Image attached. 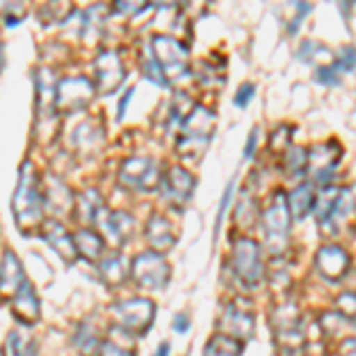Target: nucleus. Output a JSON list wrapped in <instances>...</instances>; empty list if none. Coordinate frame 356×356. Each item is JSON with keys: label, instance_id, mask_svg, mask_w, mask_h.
<instances>
[{"label": "nucleus", "instance_id": "nucleus-1", "mask_svg": "<svg viewBox=\"0 0 356 356\" xmlns=\"http://www.w3.org/2000/svg\"><path fill=\"white\" fill-rule=\"evenodd\" d=\"M43 181L36 174V166L31 159H24L19 164V174H17V186L13 193V219L22 233L29 235L38 228H43Z\"/></svg>", "mask_w": 356, "mask_h": 356}, {"label": "nucleus", "instance_id": "nucleus-2", "mask_svg": "<svg viewBox=\"0 0 356 356\" xmlns=\"http://www.w3.org/2000/svg\"><path fill=\"white\" fill-rule=\"evenodd\" d=\"M259 226L264 231V247L271 254H283L290 243L292 214L288 207V195L275 193L259 214Z\"/></svg>", "mask_w": 356, "mask_h": 356}, {"label": "nucleus", "instance_id": "nucleus-3", "mask_svg": "<svg viewBox=\"0 0 356 356\" xmlns=\"http://www.w3.org/2000/svg\"><path fill=\"white\" fill-rule=\"evenodd\" d=\"M231 271L245 290H259L266 278L261 245L252 238H238L231 250Z\"/></svg>", "mask_w": 356, "mask_h": 356}, {"label": "nucleus", "instance_id": "nucleus-4", "mask_svg": "<svg viewBox=\"0 0 356 356\" xmlns=\"http://www.w3.org/2000/svg\"><path fill=\"white\" fill-rule=\"evenodd\" d=\"M216 129V117L211 110L202 105H195V110L188 114L181 124V138H178V154L188 159H200V154L207 150L211 136Z\"/></svg>", "mask_w": 356, "mask_h": 356}, {"label": "nucleus", "instance_id": "nucleus-5", "mask_svg": "<svg viewBox=\"0 0 356 356\" xmlns=\"http://www.w3.org/2000/svg\"><path fill=\"white\" fill-rule=\"evenodd\" d=\"M150 55L162 69L166 86L178 83L181 79L188 76V48L181 41H176L174 36H166V33L152 36Z\"/></svg>", "mask_w": 356, "mask_h": 356}, {"label": "nucleus", "instance_id": "nucleus-6", "mask_svg": "<svg viewBox=\"0 0 356 356\" xmlns=\"http://www.w3.org/2000/svg\"><path fill=\"white\" fill-rule=\"evenodd\" d=\"M119 186L124 191L136 193H150L154 188L162 186V174H159V164L152 157H129L119 166Z\"/></svg>", "mask_w": 356, "mask_h": 356}, {"label": "nucleus", "instance_id": "nucleus-7", "mask_svg": "<svg viewBox=\"0 0 356 356\" xmlns=\"http://www.w3.org/2000/svg\"><path fill=\"white\" fill-rule=\"evenodd\" d=\"M97 93L95 83L88 76H67L57 83L55 90V112L57 117H67V114L81 112L93 102Z\"/></svg>", "mask_w": 356, "mask_h": 356}, {"label": "nucleus", "instance_id": "nucleus-8", "mask_svg": "<svg viewBox=\"0 0 356 356\" xmlns=\"http://www.w3.org/2000/svg\"><path fill=\"white\" fill-rule=\"evenodd\" d=\"M114 316L119 321V328L131 332V335H145L150 332L154 316H157V307L147 297H131L119 304H114Z\"/></svg>", "mask_w": 356, "mask_h": 356}, {"label": "nucleus", "instance_id": "nucleus-9", "mask_svg": "<svg viewBox=\"0 0 356 356\" xmlns=\"http://www.w3.org/2000/svg\"><path fill=\"white\" fill-rule=\"evenodd\" d=\"M131 278L145 290H164L171 278V266L164 254L157 252H140L131 261Z\"/></svg>", "mask_w": 356, "mask_h": 356}, {"label": "nucleus", "instance_id": "nucleus-10", "mask_svg": "<svg viewBox=\"0 0 356 356\" xmlns=\"http://www.w3.org/2000/svg\"><path fill=\"white\" fill-rule=\"evenodd\" d=\"M195 186H197V181H195V176L191 174V171H188L186 166L176 164L164 174L162 186H159V188L164 191L166 204H169L174 211H181L183 207L191 202V197L195 193Z\"/></svg>", "mask_w": 356, "mask_h": 356}, {"label": "nucleus", "instance_id": "nucleus-11", "mask_svg": "<svg viewBox=\"0 0 356 356\" xmlns=\"http://www.w3.org/2000/svg\"><path fill=\"white\" fill-rule=\"evenodd\" d=\"M93 83L97 88V93L102 95H110L119 86L124 83V62L119 57L117 50H100L93 62Z\"/></svg>", "mask_w": 356, "mask_h": 356}, {"label": "nucleus", "instance_id": "nucleus-12", "mask_svg": "<svg viewBox=\"0 0 356 356\" xmlns=\"http://www.w3.org/2000/svg\"><path fill=\"white\" fill-rule=\"evenodd\" d=\"M43 202H45V211H50L53 219L60 221L62 216L74 214L76 195L72 193V188L57 174H48L43 178Z\"/></svg>", "mask_w": 356, "mask_h": 356}, {"label": "nucleus", "instance_id": "nucleus-13", "mask_svg": "<svg viewBox=\"0 0 356 356\" xmlns=\"http://www.w3.org/2000/svg\"><path fill=\"white\" fill-rule=\"evenodd\" d=\"M307 154H309L307 174L312 176L314 181H318L321 186H328L330 174L337 169V164H340V159H342V147L337 145L335 140H325V143L314 145Z\"/></svg>", "mask_w": 356, "mask_h": 356}, {"label": "nucleus", "instance_id": "nucleus-14", "mask_svg": "<svg viewBox=\"0 0 356 356\" xmlns=\"http://www.w3.org/2000/svg\"><path fill=\"white\" fill-rule=\"evenodd\" d=\"M316 271L323 275L330 283H340L344 275L349 273V266H352V257L349 252L340 245H323L314 257Z\"/></svg>", "mask_w": 356, "mask_h": 356}, {"label": "nucleus", "instance_id": "nucleus-15", "mask_svg": "<svg viewBox=\"0 0 356 356\" xmlns=\"http://www.w3.org/2000/svg\"><path fill=\"white\" fill-rule=\"evenodd\" d=\"M221 330H223V335H228V337H233V340L245 344L252 335H254V314H252L250 309L231 304V307L223 312Z\"/></svg>", "mask_w": 356, "mask_h": 356}, {"label": "nucleus", "instance_id": "nucleus-16", "mask_svg": "<svg viewBox=\"0 0 356 356\" xmlns=\"http://www.w3.org/2000/svg\"><path fill=\"white\" fill-rule=\"evenodd\" d=\"M43 238H45V243L53 247L55 254L60 257L65 264H74L79 259L76 245H74V235L67 231L62 221H57V219L45 221L43 223Z\"/></svg>", "mask_w": 356, "mask_h": 356}, {"label": "nucleus", "instance_id": "nucleus-17", "mask_svg": "<svg viewBox=\"0 0 356 356\" xmlns=\"http://www.w3.org/2000/svg\"><path fill=\"white\" fill-rule=\"evenodd\" d=\"M24 283H26V278H24V268H22L19 257H17L13 250H5L3 257H0V297H3V300L15 297Z\"/></svg>", "mask_w": 356, "mask_h": 356}, {"label": "nucleus", "instance_id": "nucleus-18", "mask_svg": "<svg viewBox=\"0 0 356 356\" xmlns=\"http://www.w3.org/2000/svg\"><path fill=\"white\" fill-rule=\"evenodd\" d=\"M145 240L152 252L166 254L176 245V231L164 214H152L145 223Z\"/></svg>", "mask_w": 356, "mask_h": 356}, {"label": "nucleus", "instance_id": "nucleus-19", "mask_svg": "<svg viewBox=\"0 0 356 356\" xmlns=\"http://www.w3.org/2000/svg\"><path fill=\"white\" fill-rule=\"evenodd\" d=\"M97 275H100L102 285H107V288H122L131 278V264L122 252H110L97 264Z\"/></svg>", "mask_w": 356, "mask_h": 356}, {"label": "nucleus", "instance_id": "nucleus-20", "mask_svg": "<svg viewBox=\"0 0 356 356\" xmlns=\"http://www.w3.org/2000/svg\"><path fill=\"white\" fill-rule=\"evenodd\" d=\"M100 226L105 231V238L114 243L117 247H122L124 243L131 240V233H134V216L124 209H112V211H105V216L100 219Z\"/></svg>", "mask_w": 356, "mask_h": 356}, {"label": "nucleus", "instance_id": "nucleus-21", "mask_svg": "<svg viewBox=\"0 0 356 356\" xmlns=\"http://www.w3.org/2000/svg\"><path fill=\"white\" fill-rule=\"evenodd\" d=\"M13 316L17 318V323L31 328L38 318H41V302H38L36 290L29 283L22 285V290L13 297Z\"/></svg>", "mask_w": 356, "mask_h": 356}, {"label": "nucleus", "instance_id": "nucleus-22", "mask_svg": "<svg viewBox=\"0 0 356 356\" xmlns=\"http://www.w3.org/2000/svg\"><path fill=\"white\" fill-rule=\"evenodd\" d=\"M105 200L97 191H83L76 195V202H74V219L81 221L83 226H95L105 216Z\"/></svg>", "mask_w": 356, "mask_h": 356}, {"label": "nucleus", "instance_id": "nucleus-23", "mask_svg": "<svg viewBox=\"0 0 356 356\" xmlns=\"http://www.w3.org/2000/svg\"><path fill=\"white\" fill-rule=\"evenodd\" d=\"M302 314H300V307L295 302H283L273 309L271 314V325L273 330L278 332V337H285V335H302Z\"/></svg>", "mask_w": 356, "mask_h": 356}, {"label": "nucleus", "instance_id": "nucleus-24", "mask_svg": "<svg viewBox=\"0 0 356 356\" xmlns=\"http://www.w3.org/2000/svg\"><path fill=\"white\" fill-rule=\"evenodd\" d=\"M74 245H76L79 257L88 264H100L102 257H105V238L93 228H79L74 233Z\"/></svg>", "mask_w": 356, "mask_h": 356}, {"label": "nucleus", "instance_id": "nucleus-25", "mask_svg": "<svg viewBox=\"0 0 356 356\" xmlns=\"http://www.w3.org/2000/svg\"><path fill=\"white\" fill-rule=\"evenodd\" d=\"M3 356H38V342L33 332L24 325L10 330L3 344Z\"/></svg>", "mask_w": 356, "mask_h": 356}, {"label": "nucleus", "instance_id": "nucleus-26", "mask_svg": "<svg viewBox=\"0 0 356 356\" xmlns=\"http://www.w3.org/2000/svg\"><path fill=\"white\" fill-rule=\"evenodd\" d=\"M342 197V188L337 186H321L318 193H316V200H314V216L318 223H325L330 221L332 211H335L337 202H340Z\"/></svg>", "mask_w": 356, "mask_h": 356}, {"label": "nucleus", "instance_id": "nucleus-27", "mask_svg": "<svg viewBox=\"0 0 356 356\" xmlns=\"http://www.w3.org/2000/svg\"><path fill=\"white\" fill-rule=\"evenodd\" d=\"M314 200H316V193L309 183H300L297 188H292L290 195H288V207H290V214L292 219H304L314 211Z\"/></svg>", "mask_w": 356, "mask_h": 356}, {"label": "nucleus", "instance_id": "nucleus-28", "mask_svg": "<svg viewBox=\"0 0 356 356\" xmlns=\"http://www.w3.org/2000/svg\"><path fill=\"white\" fill-rule=\"evenodd\" d=\"M102 136H105V134H102V129L95 122H83V124H79L76 129H74L69 143H72V147H76V150L90 152L102 143Z\"/></svg>", "mask_w": 356, "mask_h": 356}, {"label": "nucleus", "instance_id": "nucleus-29", "mask_svg": "<svg viewBox=\"0 0 356 356\" xmlns=\"http://www.w3.org/2000/svg\"><path fill=\"white\" fill-rule=\"evenodd\" d=\"M74 349H76L81 356H95L100 354V347H102V340L97 335L95 325H88V323H79L76 330H74Z\"/></svg>", "mask_w": 356, "mask_h": 356}, {"label": "nucleus", "instance_id": "nucleus-30", "mask_svg": "<svg viewBox=\"0 0 356 356\" xmlns=\"http://www.w3.org/2000/svg\"><path fill=\"white\" fill-rule=\"evenodd\" d=\"M243 349H245L243 342H238V340H233V337L219 332V335H214L209 342H207L204 356H243Z\"/></svg>", "mask_w": 356, "mask_h": 356}, {"label": "nucleus", "instance_id": "nucleus-31", "mask_svg": "<svg viewBox=\"0 0 356 356\" xmlns=\"http://www.w3.org/2000/svg\"><path fill=\"white\" fill-rule=\"evenodd\" d=\"M283 166L288 176H304L309 171V154L304 147H290L283 154Z\"/></svg>", "mask_w": 356, "mask_h": 356}, {"label": "nucleus", "instance_id": "nucleus-32", "mask_svg": "<svg viewBox=\"0 0 356 356\" xmlns=\"http://www.w3.org/2000/svg\"><path fill=\"white\" fill-rule=\"evenodd\" d=\"M74 8L69 3H45L41 10H38V19L43 22V24H65V22L72 17Z\"/></svg>", "mask_w": 356, "mask_h": 356}, {"label": "nucleus", "instance_id": "nucleus-33", "mask_svg": "<svg viewBox=\"0 0 356 356\" xmlns=\"http://www.w3.org/2000/svg\"><path fill=\"white\" fill-rule=\"evenodd\" d=\"M335 312L340 314L344 321L354 323V328H356V292H342L335 300Z\"/></svg>", "mask_w": 356, "mask_h": 356}, {"label": "nucleus", "instance_id": "nucleus-34", "mask_svg": "<svg viewBox=\"0 0 356 356\" xmlns=\"http://www.w3.org/2000/svg\"><path fill=\"white\" fill-rule=\"evenodd\" d=\"M259 214H261V209H257L254 200L245 197L238 207V216H235V221L243 223V228H247L250 223H259Z\"/></svg>", "mask_w": 356, "mask_h": 356}, {"label": "nucleus", "instance_id": "nucleus-35", "mask_svg": "<svg viewBox=\"0 0 356 356\" xmlns=\"http://www.w3.org/2000/svg\"><path fill=\"white\" fill-rule=\"evenodd\" d=\"M24 15H26V5H22V3H3L0 5V17L5 19V26H17Z\"/></svg>", "mask_w": 356, "mask_h": 356}, {"label": "nucleus", "instance_id": "nucleus-36", "mask_svg": "<svg viewBox=\"0 0 356 356\" xmlns=\"http://www.w3.org/2000/svg\"><path fill=\"white\" fill-rule=\"evenodd\" d=\"M290 134H292L290 126H280V129H275L273 136H271V143H268V147H271L273 152L285 154V152L290 150V140H292Z\"/></svg>", "mask_w": 356, "mask_h": 356}, {"label": "nucleus", "instance_id": "nucleus-37", "mask_svg": "<svg viewBox=\"0 0 356 356\" xmlns=\"http://www.w3.org/2000/svg\"><path fill=\"white\" fill-rule=\"evenodd\" d=\"M332 65H335L337 72H354L356 69V48H352V45H344L340 53H337Z\"/></svg>", "mask_w": 356, "mask_h": 356}, {"label": "nucleus", "instance_id": "nucleus-38", "mask_svg": "<svg viewBox=\"0 0 356 356\" xmlns=\"http://www.w3.org/2000/svg\"><path fill=\"white\" fill-rule=\"evenodd\" d=\"M316 81L321 86H340V72L335 65H318L316 69Z\"/></svg>", "mask_w": 356, "mask_h": 356}, {"label": "nucleus", "instance_id": "nucleus-39", "mask_svg": "<svg viewBox=\"0 0 356 356\" xmlns=\"http://www.w3.org/2000/svg\"><path fill=\"white\" fill-rule=\"evenodd\" d=\"M143 74H145V79H150L152 83H157V86H166V79H164V74H162V69H159V65L154 62V57H145L143 60Z\"/></svg>", "mask_w": 356, "mask_h": 356}, {"label": "nucleus", "instance_id": "nucleus-40", "mask_svg": "<svg viewBox=\"0 0 356 356\" xmlns=\"http://www.w3.org/2000/svg\"><path fill=\"white\" fill-rule=\"evenodd\" d=\"M323 45L314 43V41H304L300 45V50H297V57H300L302 62H316V57H318V53H323Z\"/></svg>", "mask_w": 356, "mask_h": 356}, {"label": "nucleus", "instance_id": "nucleus-41", "mask_svg": "<svg viewBox=\"0 0 356 356\" xmlns=\"http://www.w3.org/2000/svg\"><path fill=\"white\" fill-rule=\"evenodd\" d=\"M254 93H257V86H254V83H243V86L238 88V93H235V105L243 107V110H245V107L252 102V97H254Z\"/></svg>", "mask_w": 356, "mask_h": 356}, {"label": "nucleus", "instance_id": "nucleus-42", "mask_svg": "<svg viewBox=\"0 0 356 356\" xmlns=\"http://www.w3.org/2000/svg\"><path fill=\"white\" fill-rule=\"evenodd\" d=\"M233 188H235V183L231 181V183H228V186H226V191H223V197H221V204H219V214H216V233H219L221 221H223V216H226V211H228V204H231Z\"/></svg>", "mask_w": 356, "mask_h": 356}, {"label": "nucleus", "instance_id": "nucleus-43", "mask_svg": "<svg viewBox=\"0 0 356 356\" xmlns=\"http://www.w3.org/2000/svg\"><path fill=\"white\" fill-rule=\"evenodd\" d=\"M147 8H150V5H145V3H126V0H119V3L112 5V10H114V13H119V15H136V13L147 10Z\"/></svg>", "mask_w": 356, "mask_h": 356}, {"label": "nucleus", "instance_id": "nucleus-44", "mask_svg": "<svg viewBox=\"0 0 356 356\" xmlns=\"http://www.w3.org/2000/svg\"><path fill=\"white\" fill-rule=\"evenodd\" d=\"M97 356H136V354L129 352V349H124V347H119L117 342L107 340V342H102L100 354H97Z\"/></svg>", "mask_w": 356, "mask_h": 356}, {"label": "nucleus", "instance_id": "nucleus-45", "mask_svg": "<svg viewBox=\"0 0 356 356\" xmlns=\"http://www.w3.org/2000/svg\"><path fill=\"white\" fill-rule=\"evenodd\" d=\"M257 143H259V129H252L250 138H247V145H245V159H252V157H254Z\"/></svg>", "mask_w": 356, "mask_h": 356}, {"label": "nucleus", "instance_id": "nucleus-46", "mask_svg": "<svg viewBox=\"0 0 356 356\" xmlns=\"http://www.w3.org/2000/svg\"><path fill=\"white\" fill-rule=\"evenodd\" d=\"M302 356H325V347L321 342H309L304 344Z\"/></svg>", "mask_w": 356, "mask_h": 356}, {"label": "nucleus", "instance_id": "nucleus-47", "mask_svg": "<svg viewBox=\"0 0 356 356\" xmlns=\"http://www.w3.org/2000/svg\"><path fill=\"white\" fill-rule=\"evenodd\" d=\"M188 328H191V316L188 314H176V318H174V330L176 332H188Z\"/></svg>", "mask_w": 356, "mask_h": 356}, {"label": "nucleus", "instance_id": "nucleus-48", "mask_svg": "<svg viewBox=\"0 0 356 356\" xmlns=\"http://www.w3.org/2000/svg\"><path fill=\"white\" fill-rule=\"evenodd\" d=\"M337 354L340 356H356V337H347V340H342Z\"/></svg>", "mask_w": 356, "mask_h": 356}, {"label": "nucleus", "instance_id": "nucleus-49", "mask_svg": "<svg viewBox=\"0 0 356 356\" xmlns=\"http://www.w3.org/2000/svg\"><path fill=\"white\" fill-rule=\"evenodd\" d=\"M131 97H134V88L124 90L122 100H119V119H122V117H124V112H126V105H131Z\"/></svg>", "mask_w": 356, "mask_h": 356}, {"label": "nucleus", "instance_id": "nucleus-50", "mask_svg": "<svg viewBox=\"0 0 356 356\" xmlns=\"http://www.w3.org/2000/svg\"><path fill=\"white\" fill-rule=\"evenodd\" d=\"M169 354H171V344L169 342H162L157 347V352H154L152 356H169Z\"/></svg>", "mask_w": 356, "mask_h": 356}, {"label": "nucleus", "instance_id": "nucleus-51", "mask_svg": "<svg viewBox=\"0 0 356 356\" xmlns=\"http://www.w3.org/2000/svg\"><path fill=\"white\" fill-rule=\"evenodd\" d=\"M3 60H5V55H3V43H0V67H3Z\"/></svg>", "mask_w": 356, "mask_h": 356}]
</instances>
